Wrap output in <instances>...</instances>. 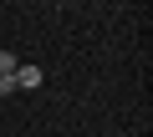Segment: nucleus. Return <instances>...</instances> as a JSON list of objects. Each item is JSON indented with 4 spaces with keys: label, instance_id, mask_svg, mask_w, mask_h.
<instances>
[{
    "label": "nucleus",
    "instance_id": "f257e3e1",
    "mask_svg": "<svg viewBox=\"0 0 153 137\" xmlns=\"http://www.w3.org/2000/svg\"><path fill=\"white\" fill-rule=\"evenodd\" d=\"M41 81H46L41 66H31V61H26V66H16V92H36Z\"/></svg>",
    "mask_w": 153,
    "mask_h": 137
},
{
    "label": "nucleus",
    "instance_id": "f03ea898",
    "mask_svg": "<svg viewBox=\"0 0 153 137\" xmlns=\"http://www.w3.org/2000/svg\"><path fill=\"white\" fill-rule=\"evenodd\" d=\"M16 66H21L16 51H0V76H16Z\"/></svg>",
    "mask_w": 153,
    "mask_h": 137
},
{
    "label": "nucleus",
    "instance_id": "7ed1b4c3",
    "mask_svg": "<svg viewBox=\"0 0 153 137\" xmlns=\"http://www.w3.org/2000/svg\"><path fill=\"white\" fill-rule=\"evenodd\" d=\"M16 92V76H0V97H10Z\"/></svg>",
    "mask_w": 153,
    "mask_h": 137
}]
</instances>
